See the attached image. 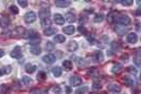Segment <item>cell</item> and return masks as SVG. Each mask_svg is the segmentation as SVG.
<instances>
[{"instance_id": "6da1fadb", "label": "cell", "mask_w": 141, "mask_h": 94, "mask_svg": "<svg viewBox=\"0 0 141 94\" xmlns=\"http://www.w3.org/2000/svg\"><path fill=\"white\" fill-rule=\"evenodd\" d=\"M116 21L119 23V24H121V25H130L131 24V22H132V20H131V18L127 16V15H120V16H118L117 18H116Z\"/></svg>"}, {"instance_id": "7a4b0ae2", "label": "cell", "mask_w": 141, "mask_h": 94, "mask_svg": "<svg viewBox=\"0 0 141 94\" xmlns=\"http://www.w3.org/2000/svg\"><path fill=\"white\" fill-rule=\"evenodd\" d=\"M23 19L27 23H33L35 20H36V14L35 12L31 11V12H28L24 16H23Z\"/></svg>"}, {"instance_id": "3957f363", "label": "cell", "mask_w": 141, "mask_h": 94, "mask_svg": "<svg viewBox=\"0 0 141 94\" xmlns=\"http://www.w3.org/2000/svg\"><path fill=\"white\" fill-rule=\"evenodd\" d=\"M23 35H24V36H23L24 38H27V39H31V40H33V39H35V38H39V37H38V33L36 32V31H34V30H29V31H26Z\"/></svg>"}, {"instance_id": "277c9868", "label": "cell", "mask_w": 141, "mask_h": 94, "mask_svg": "<svg viewBox=\"0 0 141 94\" xmlns=\"http://www.w3.org/2000/svg\"><path fill=\"white\" fill-rule=\"evenodd\" d=\"M11 56L13 58H16V59H20L22 57V52H21V48L20 46H15L13 49V51L11 52Z\"/></svg>"}, {"instance_id": "5b68a950", "label": "cell", "mask_w": 141, "mask_h": 94, "mask_svg": "<svg viewBox=\"0 0 141 94\" xmlns=\"http://www.w3.org/2000/svg\"><path fill=\"white\" fill-rule=\"evenodd\" d=\"M69 83L71 86L73 87H77V86H81L82 85V78L79 77V76H71L70 79H69Z\"/></svg>"}, {"instance_id": "8992f818", "label": "cell", "mask_w": 141, "mask_h": 94, "mask_svg": "<svg viewBox=\"0 0 141 94\" xmlns=\"http://www.w3.org/2000/svg\"><path fill=\"white\" fill-rule=\"evenodd\" d=\"M107 89L114 94H119L121 92V87L117 84H109L107 86Z\"/></svg>"}, {"instance_id": "52a82bcc", "label": "cell", "mask_w": 141, "mask_h": 94, "mask_svg": "<svg viewBox=\"0 0 141 94\" xmlns=\"http://www.w3.org/2000/svg\"><path fill=\"white\" fill-rule=\"evenodd\" d=\"M42 60H44V62H46V64L51 65V64H53V62H55L56 57L53 54H47V55L42 56Z\"/></svg>"}, {"instance_id": "ba28073f", "label": "cell", "mask_w": 141, "mask_h": 94, "mask_svg": "<svg viewBox=\"0 0 141 94\" xmlns=\"http://www.w3.org/2000/svg\"><path fill=\"white\" fill-rule=\"evenodd\" d=\"M71 4V1L69 0H56L55 1V5L58 8H67Z\"/></svg>"}, {"instance_id": "9c48e42d", "label": "cell", "mask_w": 141, "mask_h": 94, "mask_svg": "<svg viewBox=\"0 0 141 94\" xmlns=\"http://www.w3.org/2000/svg\"><path fill=\"white\" fill-rule=\"evenodd\" d=\"M126 41L128 43H136L138 41V36L136 33H130L126 36Z\"/></svg>"}, {"instance_id": "30bf717a", "label": "cell", "mask_w": 141, "mask_h": 94, "mask_svg": "<svg viewBox=\"0 0 141 94\" xmlns=\"http://www.w3.org/2000/svg\"><path fill=\"white\" fill-rule=\"evenodd\" d=\"M50 14H51V12H50L49 9H41V10L39 11V17H40L41 19L49 18Z\"/></svg>"}, {"instance_id": "8fae6325", "label": "cell", "mask_w": 141, "mask_h": 94, "mask_svg": "<svg viewBox=\"0 0 141 94\" xmlns=\"http://www.w3.org/2000/svg\"><path fill=\"white\" fill-rule=\"evenodd\" d=\"M66 21H68V22H74L75 20H76V18H75V14L73 13V12H68L66 15H65V18H64Z\"/></svg>"}, {"instance_id": "7c38bea8", "label": "cell", "mask_w": 141, "mask_h": 94, "mask_svg": "<svg viewBox=\"0 0 141 94\" xmlns=\"http://www.w3.org/2000/svg\"><path fill=\"white\" fill-rule=\"evenodd\" d=\"M36 69H37V67H36L35 65H33V64H27V65H26V67H24L26 72H27V73H29V74L34 73V72L36 71Z\"/></svg>"}, {"instance_id": "4fadbf2b", "label": "cell", "mask_w": 141, "mask_h": 94, "mask_svg": "<svg viewBox=\"0 0 141 94\" xmlns=\"http://www.w3.org/2000/svg\"><path fill=\"white\" fill-rule=\"evenodd\" d=\"M54 21H55L56 24H59V25L64 24V23H65L64 16H63V15H60V14H55V15H54Z\"/></svg>"}, {"instance_id": "5bb4252c", "label": "cell", "mask_w": 141, "mask_h": 94, "mask_svg": "<svg viewBox=\"0 0 141 94\" xmlns=\"http://www.w3.org/2000/svg\"><path fill=\"white\" fill-rule=\"evenodd\" d=\"M63 32H64L66 35H72L75 32V29L73 25H67L65 28H63Z\"/></svg>"}, {"instance_id": "9a60e30c", "label": "cell", "mask_w": 141, "mask_h": 94, "mask_svg": "<svg viewBox=\"0 0 141 94\" xmlns=\"http://www.w3.org/2000/svg\"><path fill=\"white\" fill-rule=\"evenodd\" d=\"M55 33H56V29L53 28V26L47 28V29L44 30V34H45L46 36H52V35H54Z\"/></svg>"}, {"instance_id": "2e32d148", "label": "cell", "mask_w": 141, "mask_h": 94, "mask_svg": "<svg viewBox=\"0 0 141 94\" xmlns=\"http://www.w3.org/2000/svg\"><path fill=\"white\" fill-rule=\"evenodd\" d=\"M63 67H64V69H65L66 71H70V70H72L73 64H72V61H71V60L66 59V60L63 61Z\"/></svg>"}, {"instance_id": "e0dca14e", "label": "cell", "mask_w": 141, "mask_h": 94, "mask_svg": "<svg viewBox=\"0 0 141 94\" xmlns=\"http://www.w3.org/2000/svg\"><path fill=\"white\" fill-rule=\"evenodd\" d=\"M67 49L69 52H75L77 50V43L75 41H70L67 44Z\"/></svg>"}, {"instance_id": "ac0fdd59", "label": "cell", "mask_w": 141, "mask_h": 94, "mask_svg": "<svg viewBox=\"0 0 141 94\" xmlns=\"http://www.w3.org/2000/svg\"><path fill=\"white\" fill-rule=\"evenodd\" d=\"M30 52L32 53L33 55H39L41 53V49L39 45H32L30 49Z\"/></svg>"}, {"instance_id": "d6986e66", "label": "cell", "mask_w": 141, "mask_h": 94, "mask_svg": "<svg viewBox=\"0 0 141 94\" xmlns=\"http://www.w3.org/2000/svg\"><path fill=\"white\" fill-rule=\"evenodd\" d=\"M123 83L125 86H127V87H131L134 85V80H133V78L130 77V76H124L123 77Z\"/></svg>"}, {"instance_id": "ffe728a7", "label": "cell", "mask_w": 141, "mask_h": 94, "mask_svg": "<svg viewBox=\"0 0 141 94\" xmlns=\"http://www.w3.org/2000/svg\"><path fill=\"white\" fill-rule=\"evenodd\" d=\"M10 25V19L8 17L0 18V26L1 28H8Z\"/></svg>"}, {"instance_id": "44dd1931", "label": "cell", "mask_w": 141, "mask_h": 94, "mask_svg": "<svg viewBox=\"0 0 141 94\" xmlns=\"http://www.w3.org/2000/svg\"><path fill=\"white\" fill-rule=\"evenodd\" d=\"M51 23H52V21H51V19L50 18H45V19H41V22H40V24H41V26H44V28H50L51 26Z\"/></svg>"}, {"instance_id": "7402d4cb", "label": "cell", "mask_w": 141, "mask_h": 94, "mask_svg": "<svg viewBox=\"0 0 141 94\" xmlns=\"http://www.w3.org/2000/svg\"><path fill=\"white\" fill-rule=\"evenodd\" d=\"M93 57H95V59H96L98 62H101V61H103V59H104L103 53L100 52V51H96V52H95V55H93Z\"/></svg>"}, {"instance_id": "603a6c76", "label": "cell", "mask_w": 141, "mask_h": 94, "mask_svg": "<svg viewBox=\"0 0 141 94\" xmlns=\"http://www.w3.org/2000/svg\"><path fill=\"white\" fill-rule=\"evenodd\" d=\"M104 20V15L102 13H99V14H96L95 15V18H93V21L96 23H100Z\"/></svg>"}, {"instance_id": "cb8c5ba5", "label": "cell", "mask_w": 141, "mask_h": 94, "mask_svg": "<svg viewBox=\"0 0 141 94\" xmlns=\"http://www.w3.org/2000/svg\"><path fill=\"white\" fill-rule=\"evenodd\" d=\"M65 40H66V37H65L64 35L57 34V35L54 36V41H55L56 43H63V42H65Z\"/></svg>"}, {"instance_id": "d4e9b609", "label": "cell", "mask_w": 141, "mask_h": 94, "mask_svg": "<svg viewBox=\"0 0 141 94\" xmlns=\"http://www.w3.org/2000/svg\"><path fill=\"white\" fill-rule=\"evenodd\" d=\"M32 83H33V80H32V78H31V77L22 76V84H23V85H26V86H30Z\"/></svg>"}, {"instance_id": "484cf974", "label": "cell", "mask_w": 141, "mask_h": 94, "mask_svg": "<svg viewBox=\"0 0 141 94\" xmlns=\"http://www.w3.org/2000/svg\"><path fill=\"white\" fill-rule=\"evenodd\" d=\"M107 20H108V22H114V21H116V12H112V13H109L108 15H107Z\"/></svg>"}, {"instance_id": "4316f807", "label": "cell", "mask_w": 141, "mask_h": 94, "mask_svg": "<svg viewBox=\"0 0 141 94\" xmlns=\"http://www.w3.org/2000/svg\"><path fill=\"white\" fill-rule=\"evenodd\" d=\"M52 74L55 76V77H59L62 75V69L59 67H55L52 69Z\"/></svg>"}, {"instance_id": "83f0119b", "label": "cell", "mask_w": 141, "mask_h": 94, "mask_svg": "<svg viewBox=\"0 0 141 94\" xmlns=\"http://www.w3.org/2000/svg\"><path fill=\"white\" fill-rule=\"evenodd\" d=\"M88 91V87H82V88H79L77 90H75L74 94H85L86 92Z\"/></svg>"}, {"instance_id": "f1b7e54d", "label": "cell", "mask_w": 141, "mask_h": 94, "mask_svg": "<svg viewBox=\"0 0 141 94\" xmlns=\"http://www.w3.org/2000/svg\"><path fill=\"white\" fill-rule=\"evenodd\" d=\"M120 43L118 42V41H114L113 43H112V50L113 51H116V52H118L119 50H120Z\"/></svg>"}, {"instance_id": "f546056e", "label": "cell", "mask_w": 141, "mask_h": 94, "mask_svg": "<svg viewBox=\"0 0 141 94\" xmlns=\"http://www.w3.org/2000/svg\"><path fill=\"white\" fill-rule=\"evenodd\" d=\"M14 32L16 33L17 35H23V34H24V32H26V30H24L22 26H17L16 29H15Z\"/></svg>"}, {"instance_id": "4dcf8cb0", "label": "cell", "mask_w": 141, "mask_h": 94, "mask_svg": "<svg viewBox=\"0 0 141 94\" xmlns=\"http://www.w3.org/2000/svg\"><path fill=\"white\" fill-rule=\"evenodd\" d=\"M121 71H122V66H120V65H116V66H114L113 69H112V72H113V73H116V74L120 73Z\"/></svg>"}, {"instance_id": "1f68e13d", "label": "cell", "mask_w": 141, "mask_h": 94, "mask_svg": "<svg viewBox=\"0 0 141 94\" xmlns=\"http://www.w3.org/2000/svg\"><path fill=\"white\" fill-rule=\"evenodd\" d=\"M46 50L48 51V52L53 51L54 50V44L51 41H48V42H47V44H46Z\"/></svg>"}, {"instance_id": "d6a6232c", "label": "cell", "mask_w": 141, "mask_h": 94, "mask_svg": "<svg viewBox=\"0 0 141 94\" xmlns=\"http://www.w3.org/2000/svg\"><path fill=\"white\" fill-rule=\"evenodd\" d=\"M46 78H47V74H46V72L40 71V72L38 73V75H37V79H38V80H45Z\"/></svg>"}, {"instance_id": "836d02e7", "label": "cell", "mask_w": 141, "mask_h": 94, "mask_svg": "<svg viewBox=\"0 0 141 94\" xmlns=\"http://www.w3.org/2000/svg\"><path fill=\"white\" fill-rule=\"evenodd\" d=\"M9 91V87L7 85H0V94H5Z\"/></svg>"}, {"instance_id": "e575fe53", "label": "cell", "mask_w": 141, "mask_h": 94, "mask_svg": "<svg viewBox=\"0 0 141 94\" xmlns=\"http://www.w3.org/2000/svg\"><path fill=\"white\" fill-rule=\"evenodd\" d=\"M120 3L124 6H130V5L133 4V0H121Z\"/></svg>"}, {"instance_id": "d590c367", "label": "cell", "mask_w": 141, "mask_h": 94, "mask_svg": "<svg viewBox=\"0 0 141 94\" xmlns=\"http://www.w3.org/2000/svg\"><path fill=\"white\" fill-rule=\"evenodd\" d=\"M10 12H11L12 14H14V15H17L18 12H19V10H18V8H17L16 5H11V6H10Z\"/></svg>"}, {"instance_id": "8d00e7d4", "label": "cell", "mask_w": 141, "mask_h": 94, "mask_svg": "<svg viewBox=\"0 0 141 94\" xmlns=\"http://www.w3.org/2000/svg\"><path fill=\"white\" fill-rule=\"evenodd\" d=\"M86 38H87V40H88V42H89L90 44H93V43L96 42L95 37H93L91 34H87V35H86Z\"/></svg>"}, {"instance_id": "74e56055", "label": "cell", "mask_w": 141, "mask_h": 94, "mask_svg": "<svg viewBox=\"0 0 141 94\" xmlns=\"http://www.w3.org/2000/svg\"><path fill=\"white\" fill-rule=\"evenodd\" d=\"M18 4L21 8H27L28 6V0H18Z\"/></svg>"}, {"instance_id": "f35d334b", "label": "cell", "mask_w": 141, "mask_h": 94, "mask_svg": "<svg viewBox=\"0 0 141 94\" xmlns=\"http://www.w3.org/2000/svg\"><path fill=\"white\" fill-rule=\"evenodd\" d=\"M102 88V85L100 84V83H97V82H95L92 84V89L93 90H99V89H101Z\"/></svg>"}, {"instance_id": "ab89813d", "label": "cell", "mask_w": 141, "mask_h": 94, "mask_svg": "<svg viewBox=\"0 0 141 94\" xmlns=\"http://www.w3.org/2000/svg\"><path fill=\"white\" fill-rule=\"evenodd\" d=\"M77 31H79V33H80V34H87L86 29H85L84 25H80L79 29H77Z\"/></svg>"}, {"instance_id": "60d3db41", "label": "cell", "mask_w": 141, "mask_h": 94, "mask_svg": "<svg viewBox=\"0 0 141 94\" xmlns=\"http://www.w3.org/2000/svg\"><path fill=\"white\" fill-rule=\"evenodd\" d=\"M40 41V38H35V39H33V40H31V42H30V44H32V45H37V43Z\"/></svg>"}, {"instance_id": "b9f144b4", "label": "cell", "mask_w": 141, "mask_h": 94, "mask_svg": "<svg viewBox=\"0 0 141 94\" xmlns=\"http://www.w3.org/2000/svg\"><path fill=\"white\" fill-rule=\"evenodd\" d=\"M53 91H54V93H55V94H60V88H59L58 86L53 87Z\"/></svg>"}, {"instance_id": "7bdbcfd3", "label": "cell", "mask_w": 141, "mask_h": 94, "mask_svg": "<svg viewBox=\"0 0 141 94\" xmlns=\"http://www.w3.org/2000/svg\"><path fill=\"white\" fill-rule=\"evenodd\" d=\"M135 64L137 65V67H139V66H140V62H139V53H138V56L135 58Z\"/></svg>"}, {"instance_id": "ee69618b", "label": "cell", "mask_w": 141, "mask_h": 94, "mask_svg": "<svg viewBox=\"0 0 141 94\" xmlns=\"http://www.w3.org/2000/svg\"><path fill=\"white\" fill-rule=\"evenodd\" d=\"M128 71H130L131 73H134V74H136V73H137V71H136V70H135V68H133V67H130V68H128Z\"/></svg>"}, {"instance_id": "f6af8a7d", "label": "cell", "mask_w": 141, "mask_h": 94, "mask_svg": "<svg viewBox=\"0 0 141 94\" xmlns=\"http://www.w3.org/2000/svg\"><path fill=\"white\" fill-rule=\"evenodd\" d=\"M4 74H5V71L2 68H0V76H3Z\"/></svg>"}, {"instance_id": "bcb514c9", "label": "cell", "mask_w": 141, "mask_h": 94, "mask_svg": "<svg viewBox=\"0 0 141 94\" xmlns=\"http://www.w3.org/2000/svg\"><path fill=\"white\" fill-rule=\"evenodd\" d=\"M4 54H5V53H4V51H3L2 49H0V57H3V56H4Z\"/></svg>"}, {"instance_id": "7dc6e473", "label": "cell", "mask_w": 141, "mask_h": 94, "mask_svg": "<svg viewBox=\"0 0 141 94\" xmlns=\"http://www.w3.org/2000/svg\"><path fill=\"white\" fill-rule=\"evenodd\" d=\"M127 58H128V56H127L126 54H125V55H123V56L121 57V59H125L124 61H127Z\"/></svg>"}, {"instance_id": "c3c4849f", "label": "cell", "mask_w": 141, "mask_h": 94, "mask_svg": "<svg viewBox=\"0 0 141 94\" xmlns=\"http://www.w3.org/2000/svg\"><path fill=\"white\" fill-rule=\"evenodd\" d=\"M11 71H12V70H11V67H10V66H8V67H7V71H5V73H11Z\"/></svg>"}, {"instance_id": "681fc988", "label": "cell", "mask_w": 141, "mask_h": 94, "mask_svg": "<svg viewBox=\"0 0 141 94\" xmlns=\"http://www.w3.org/2000/svg\"><path fill=\"white\" fill-rule=\"evenodd\" d=\"M86 12L91 14V13H93V10H92V9H87V11H86Z\"/></svg>"}, {"instance_id": "f907efd6", "label": "cell", "mask_w": 141, "mask_h": 94, "mask_svg": "<svg viewBox=\"0 0 141 94\" xmlns=\"http://www.w3.org/2000/svg\"><path fill=\"white\" fill-rule=\"evenodd\" d=\"M66 90H67V93H70V92H71V89H70V87H67V88H66Z\"/></svg>"}, {"instance_id": "816d5d0a", "label": "cell", "mask_w": 141, "mask_h": 94, "mask_svg": "<svg viewBox=\"0 0 141 94\" xmlns=\"http://www.w3.org/2000/svg\"><path fill=\"white\" fill-rule=\"evenodd\" d=\"M101 94H108V93H107V92H102Z\"/></svg>"}, {"instance_id": "f5cc1de1", "label": "cell", "mask_w": 141, "mask_h": 94, "mask_svg": "<svg viewBox=\"0 0 141 94\" xmlns=\"http://www.w3.org/2000/svg\"><path fill=\"white\" fill-rule=\"evenodd\" d=\"M90 94H93V93H90Z\"/></svg>"}]
</instances>
